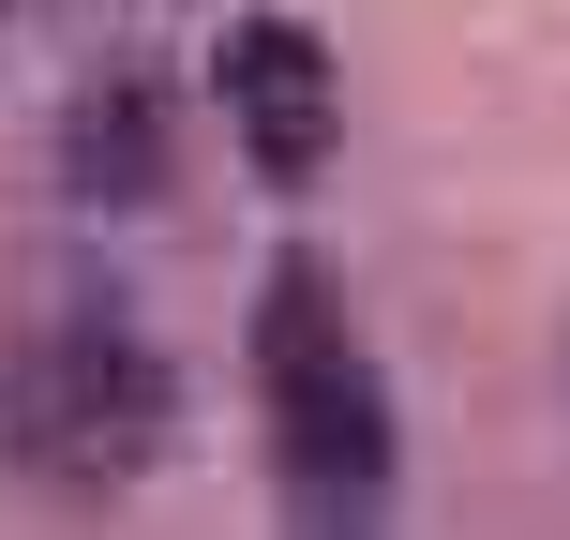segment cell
Returning <instances> with one entry per match:
<instances>
[{"label": "cell", "mask_w": 570, "mask_h": 540, "mask_svg": "<svg viewBox=\"0 0 570 540\" xmlns=\"http://www.w3.org/2000/svg\"><path fill=\"white\" fill-rule=\"evenodd\" d=\"M256 391H271V435H285V481H301L315 511H375V495H391V391H375L331 271H271Z\"/></svg>", "instance_id": "cell-1"}, {"label": "cell", "mask_w": 570, "mask_h": 540, "mask_svg": "<svg viewBox=\"0 0 570 540\" xmlns=\"http://www.w3.org/2000/svg\"><path fill=\"white\" fill-rule=\"evenodd\" d=\"M150 421H166V391H150V345L120 331V315H46V331L16 345V451L30 465L120 481V465L150 451Z\"/></svg>", "instance_id": "cell-2"}, {"label": "cell", "mask_w": 570, "mask_h": 540, "mask_svg": "<svg viewBox=\"0 0 570 540\" xmlns=\"http://www.w3.org/2000/svg\"><path fill=\"white\" fill-rule=\"evenodd\" d=\"M226 120H240V150H256L271 180L331 166V60H315V30H285V16L226 30Z\"/></svg>", "instance_id": "cell-3"}]
</instances>
